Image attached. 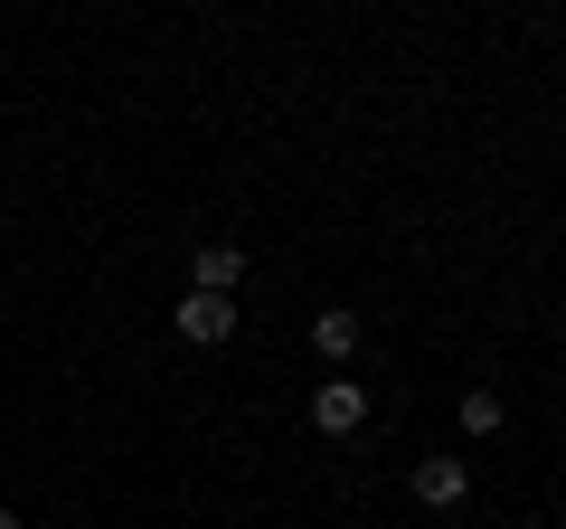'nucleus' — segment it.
I'll return each mask as SVG.
<instances>
[{
  "label": "nucleus",
  "mask_w": 566,
  "mask_h": 529,
  "mask_svg": "<svg viewBox=\"0 0 566 529\" xmlns=\"http://www.w3.org/2000/svg\"><path fill=\"white\" fill-rule=\"evenodd\" d=\"M170 331H180L189 350H218L227 331H237V293H189V303L170 312Z\"/></svg>",
  "instance_id": "f257e3e1"
},
{
  "label": "nucleus",
  "mask_w": 566,
  "mask_h": 529,
  "mask_svg": "<svg viewBox=\"0 0 566 529\" xmlns=\"http://www.w3.org/2000/svg\"><path fill=\"white\" fill-rule=\"evenodd\" d=\"M312 426H322V435H359L368 426V387L359 378H322V387H312Z\"/></svg>",
  "instance_id": "f03ea898"
},
{
  "label": "nucleus",
  "mask_w": 566,
  "mask_h": 529,
  "mask_svg": "<svg viewBox=\"0 0 566 529\" xmlns=\"http://www.w3.org/2000/svg\"><path fill=\"white\" fill-rule=\"evenodd\" d=\"M416 501H424V510L472 501V464H463V454H424V464H416Z\"/></svg>",
  "instance_id": "7ed1b4c3"
},
{
  "label": "nucleus",
  "mask_w": 566,
  "mask_h": 529,
  "mask_svg": "<svg viewBox=\"0 0 566 529\" xmlns=\"http://www.w3.org/2000/svg\"><path fill=\"white\" fill-rule=\"evenodd\" d=\"M312 350L340 369L349 350H359V312H349V303H322V312H312Z\"/></svg>",
  "instance_id": "20e7f679"
},
{
  "label": "nucleus",
  "mask_w": 566,
  "mask_h": 529,
  "mask_svg": "<svg viewBox=\"0 0 566 529\" xmlns=\"http://www.w3.org/2000/svg\"><path fill=\"white\" fill-rule=\"evenodd\" d=\"M237 284H245V246H227V237L199 246V293H237Z\"/></svg>",
  "instance_id": "39448f33"
},
{
  "label": "nucleus",
  "mask_w": 566,
  "mask_h": 529,
  "mask_svg": "<svg viewBox=\"0 0 566 529\" xmlns=\"http://www.w3.org/2000/svg\"><path fill=\"white\" fill-rule=\"evenodd\" d=\"M501 397H491V387H463V435H472V445H482V435H501Z\"/></svg>",
  "instance_id": "423d86ee"
},
{
  "label": "nucleus",
  "mask_w": 566,
  "mask_h": 529,
  "mask_svg": "<svg viewBox=\"0 0 566 529\" xmlns=\"http://www.w3.org/2000/svg\"><path fill=\"white\" fill-rule=\"evenodd\" d=\"M0 529H20V510H10V501H0Z\"/></svg>",
  "instance_id": "0eeeda50"
}]
</instances>
